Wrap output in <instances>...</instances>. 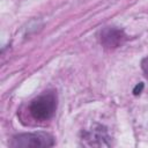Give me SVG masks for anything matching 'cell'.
<instances>
[{
  "instance_id": "1",
  "label": "cell",
  "mask_w": 148,
  "mask_h": 148,
  "mask_svg": "<svg viewBox=\"0 0 148 148\" xmlns=\"http://www.w3.org/2000/svg\"><path fill=\"white\" fill-rule=\"evenodd\" d=\"M57 109V95L53 91L44 92L31 101L29 112L37 121H45L52 118Z\"/></svg>"
},
{
  "instance_id": "2",
  "label": "cell",
  "mask_w": 148,
  "mask_h": 148,
  "mask_svg": "<svg viewBox=\"0 0 148 148\" xmlns=\"http://www.w3.org/2000/svg\"><path fill=\"white\" fill-rule=\"evenodd\" d=\"M53 145V138L43 132L18 134L10 142L12 147H52Z\"/></svg>"
},
{
  "instance_id": "3",
  "label": "cell",
  "mask_w": 148,
  "mask_h": 148,
  "mask_svg": "<svg viewBox=\"0 0 148 148\" xmlns=\"http://www.w3.org/2000/svg\"><path fill=\"white\" fill-rule=\"evenodd\" d=\"M82 141L86 146H110V135L104 126L96 125L82 134Z\"/></svg>"
},
{
  "instance_id": "4",
  "label": "cell",
  "mask_w": 148,
  "mask_h": 148,
  "mask_svg": "<svg viewBox=\"0 0 148 148\" xmlns=\"http://www.w3.org/2000/svg\"><path fill=\"white\" fill-rule=\"evenodd\" d=\"M99 39L101 44L105 49H116L124 43L126 36L123 30L117 29L114 27H108L101 31Z\"/></svg>"
},
{
  "instance_id": "5",
  "label": "cell",
  "mask_w": 148,
  "mask_h": 148,
  "mask_svg": "<svg viewBox=\"0 0 148 148\" xmlns=\"http://www.w3.org/2000/svg\"><path fill=\"white\" fill-rule=\"evenodd\" d=\"M141 68H142V71L145 73V76L148 79V56L142 59V61H141Z\"/></svg>"
},
{
  "instance_id": "6",
  "label": "cell",
  "mask_w": 148,
  "mask_h": 148,
  "mask_svg": "<svg viewBox=\"0 0 148 148\" xmlns=\"http://www.w3.org/2000/svg\"><path fill=\"white\" fill-rule=\"evenodd\" d=\"M142 88H143V84H142V83H140V87L138 86V87L134 89V94H135V95L140 94V91H141V89H142Z\"/></svg>"
}]
</instances>
